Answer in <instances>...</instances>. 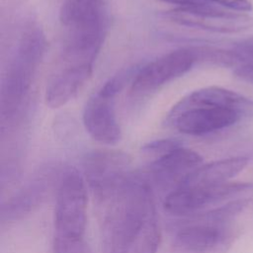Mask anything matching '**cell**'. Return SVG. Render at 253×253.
<instances>
[{"instance_id":"7c38bea8","label":"cell","mask_w":253,"mask_h":253,"mask_svg":"<svg viewBox=\"0 0 253 253\" xmlns=\"http://www.w3.org/2000/svg\"><path fill=\"white\" fill-rule=\"evenodd\" d=\"M165 16L180 25L216 33H239L253 27L251 16L227 11L218 15H210L185 8H175L167 11Z\"/></svg>"},{"instance_id":"ffe728a7","label":"cell","mask_w":253,"mask_h":253,"mask_svg":"<svg viewBox=\"0 0 253 253\" xmlns=\"http://www.w3.org/2000/svg\"><path fill=\"white\" fill-rule=\"evenodd\" d=\"M164 3H169L173 5H177V8H193L201 6L207 2L208 0H157Z\"/></svg>"},{"instance_id":"9c48e42d","label":"cell","mask_w":253,"mask_h":253,"mask_svg":"<svg viewBox=\"0 0 253 253\" xmlns=\"http://www.w3.org/2000/svg\"><path fill=\"white\" fill-rule=\"evenodd\" d=\"M203 164V157L196 151L181 146L150 163L144 175L151 186L161 190L179 188L186 178Z\"/></svg>"},{"instance_id":"6da1fadb","label":"cell","mask_w":253,"mask_h":253,"mask_svg":"<svg viewBox=\"0 0 253 253\" xmlns=\"http://www.w3.org/2000/svg\"><path fill=\"white\" fill-rule=\"evenodd\" d=\"M64 30L62 60L65 65H92L108 27L104 0H72L59 12Z\"/></svg>"},{"instance_id":"ba28073f","label":"cell","mask_w":253,"mask_h":253,"mask_svg":"<svg viewBox=\"0 0 253 253\" xmlns=\"http://www.w3.org/2000/svg\"><path fill=\"white\" fill-rule=\"evenodd\" d=\"M198 61L194 47H183L165 53L143 65L131 82L136 95L152 92L187 73Z\"/></svg>"},{"instance_id":"ac0fdd59","label":"cell","mask_w":253,"mask_h":253,"mask_svg":"<svg viewBox=\"0 0 253 253\" xmlns=\"http://www.w3.org/2000/svg\"><path fill=\"white\" fill-rule=\"evenodd\" d=\"M213 4L224 6L236 11H250L252 5L248 0H208Z\"/></svg>"},{"instance_id":"e0dca14e","label":"cell","mask_w":253,"mask_h":253,"mask_svg":"<svg viewBox=\"0 0 253 253\" xmlns=\"http://www.w3.org/2000/svg\"><path fill=\"white\" fill-rule=\"evenodd\" d=\"M231 50L238 63L253 64V37L239 41Z\"/></svg>"},{"instance_id":"8992f818","label":"cell","mask_w":253,"mask_h":253,"mask_svg":"<svg viewBox=\"0 0 253 253\" xmlns=\"http://www.w3.org/2000/svg\"><path fill=\"white\" fill-rule=\"evenodd\" d=\"M63 166L46 163L36 170L29 180L1 205L2 224L22 220L36 211L52 191H56Z\"/></svg>"},{"instance_id":"7a4b0ae2","label":"cell","mask_w":253,"mask_h":253,"mask_svg":"<svg viewBox=\"0 0 253 253\" xmlns=\"http://www.w3.org/2000/svg\"><path fill=\"white\" fill-rule=\"evenodd\" d=\"M53 253H81L86 247L87 184L73 166H64L55 191Z\"/></svg>"},{"instance_id":"2e32d148","label":"cell","mask_w":253,"mask_h":253,"mask_svg":"<svg viewBox=\"0 0 253 253\" xmlns=\"http://www.w3.org/2000/svg\"><path fill=\"white\" fill-rule=\"evenodd\" d=\"M183 146L182 142L175 138H161L152 140L150 142L145 143L141 147L142 153L147 156L148 158H151V161L158 159L175 149Z\"/></svg>"},{"instance_id":"4fadbf2b","label":"cell","mask_w":253,"mask_h":253,"mask_svg":"<svg viewBox=\"0 0 253 253\" xmlns=\"http://www.w3.org/2000/svg\"><path fill=\"white\" fill-rule=\"evenodd\" d=\"M93 71L91 65H64L50 80L45 89V102L52 109L68 103L88 81Z\"/></svg>"},{"instance_id":"9a60e30c","label":"cell","mask_w":253,"mask_h":253,"mask_svg":"<svg viewBox=\"0 0 253 253\" xmlns=\"http://www.w3.org/2000/svg\"><path fill=\"white\" fill-rule=\"evenodd\" d=\"M183 98L193 104L215 106L232 110L240 117H253V100L222 87H204L193 91Z\"/></svg>"},{"instance_id":"5b68a950","label":"cell","mask_w":253,"mask_h":253,"mask_svg":"<svg viewBox=\"0 0 253 253\" xmlns=\"http://www.w3.org/2000/svg\"><path fill=\"white\" fill-rule=\"evenodd\" d=\"M253 191L252 183L225 182L207 187H180L168 193L163 201L165 211L178 216H194L213 206L230 202Z\"/></svg>"},{"instance_id":"8fae6325","label":"cell","mask_w":253,"mask_h":253,"mask_svg":"<svg viewBox=\"0 0 253 253\" xmlns=\"http://www.w3.org/2000/svg\"><path fill=\"white\" fill-rule=\"evenodd\" d=\"M230 228L226 224L191 220L181 226L175 234L178 248L190 253H212L229 243Z\"/></svg>"},{"instance_id":"5bb4252c","label":"cell","mask_w":253,"mask_h":253,"mask_svg":"<svg viewBox=\"0 0 253 253\" xmlns=\"http://www.w3.org/2000/svg\"><path fill=\"white\" fill-rule=\"evenodd\" d=\"M248 162L247 157L236 156L202 164L186 178L180 187H207L228 182L240 173Z\"/></svg>"},{"instance_id":"3957f363","label":"cell","mask_w":253,"mask_h":253,"mask_svg":"<svg viewBox=\"0 0 253 253\" xmlns=\"http://www.w3.org/2000/svg\"><path fill=\"white\" fill-rule=\"evenodd\" d=\"M43 48L44 38L38 29L29 31L23 36L2 85V113L4 115H11L22 104Z\"/></svg>"},{"instance_id":"52a82bcc","label":"cell","mask_w":253,"mask_h":253,"mask_svg":"<svg viewBox=\"0 0 253 253\" xmlns=\"http://www.w3.org/2000/svg\"><path fill=\"white\" fill-rule=\"evenodd\" d=\"M240 116L228 109L193 104L181 98L166 116V125L182 133L203 135L234 125Z\"/></svg>"},{"instance_id":"277c9868","label":"cell","mask_w":253,"mask_h":253,"mask_svg":"<svg viewBox=\"0 0 253 253\" xmlns=\"http://www.w3.org/2000/svg\"><path fill=\"white\" fill-rule=\"evenodd\" d=\"M132 172L128 155L122 151L96 150L83 162V177L100 207L122 189Z\"/></svg>"},{"instance_id":"30bf717a","label":"cell","mask_w":253,"mask_h":253,"mask_svg":"<svg viewBox=\"0 0 253 253\" xmlns=\"http://www.w3.org/2000/svg\"><path fill=\"white\" fill-rule=\"evenodd\" d=\"M116 97L100 88L88 99L83 110L86 131L94 140L106 145L117 144L122 138L115 112Z\"/></svg>"},{"instance_id":"d6986e66","label":"cell","mask_w":253,"mask_h":253,"mask_svg":"<svg viewBox=\"0 0 253 253\" xmlns=\"http://www.w3.org/2000/svg\"><path fill=\"white\" fill-rule=\"evenodd\" d=\"M234 75L243 81L253 83V64H241L236 66Z\"/></svg>"}]
</instances>
